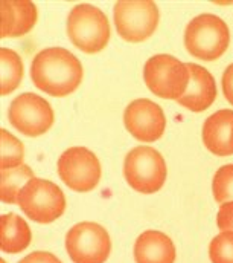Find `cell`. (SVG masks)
<instances>
[{
	"mask_svg": "<svg viewBox=\"0 0 233 263\" xmlns=\"http://www.w3.org/2000/svg\"><path fill=\"white\" fill-rule=\"evenodd\" d=\"M82 75L81 62L64 48H48L38 52L31 66L34 84L52 97L73 93L79 87Z\"/></svg>",
	"mask_w": 233,
	"mask_h": 263,
	"instance_id": "cell-1",
	"label": "cell"
},
{
	"mask_svg": "<svg viewBox=\"0 0 233 263\" xmlns=\"http://www.w3.org/2000/svg\"><path fill=\"white\" fill-rule=\"evenodd\" d=\"M230 31L226 22L214 14H201L189 22L184 31L187 52L200 60L214 62L229 48Z\"/></svg>",
	"mask_w": 233,
	"mask_h": 263,
	"instance_id": "cell-2",
	"label": "cell"
},
{
	"mask_svg": "<svg viewBox=\"0 0 233 263\" xmlns=\"http://www.w3.org/2000/svg\"><path fill=\"white\" fill-rule=\"evenodd\" d=\"M70 42L86 54L101 52L110 40V23L107 15L89 3L76 5L67 18Z\"/></svg>",
	"mask_w": 233,
	"mask_h": 263,
	"instance_id": "cell-3",
	"label": "cell"
},
{
	"mask_svg": "<svg viewBox=\"0 0 233 263\" xmlns=\"http://www.w3.org/2000/svg\"><path fill=\"white\" fill-rule=\"evenodd\" d=\"M166 162L153 147L139 145L133 148L123 162V176L128 185L139 193L159 192L166 181Z\"/></svg>",
	"mask_w": 233,
	"mask_h": 263,
	"instance_id": "cell-4",
	"label": "cell"
},
{
	"mask_svg": "<svg viewBox=\"0 0 233 263\" xmlns=\"http://www.w3.org/2000/svg\"><path fill=\"white\" fill-rule=\"evenodd\" d=\"M189 67L178 59L168 54H159L151 57L143 67V80L148 89L163 98L178 100L189 84Z\"/></svg>",
	"mask_w": 233,
	"mask_h": 263,
	"instance_id": "cell-5",
	"label": "cell"
},
{
	"mask_svg": "<svg viewBox=\"0 0 233 263\" xmlns=\"http://www.w3.org/2000/svg\"><path fill=\"white\" fill-rule=\"evenodd\" d=\"M17 203L22 211L37 223H51L66 210V197L57 184L34 178L20 192Z\"/></svg>",
	"mask_w": 233,
	"mask_h": 263,
	"instance_id": "cell-6",
	"label": "cell"
},
{
	"mask_svg": "<svg viewBox=\"0 0 233 263\" xmlns=\"http://www.w3.org/2000/svg\"><path fill=\"white\" fill-rule=\"evenodd\" d=\"M159 17V8L151 0H120L115 5L117 32L131 43L150 39L157 29Z\"/></svg>",
	"mask_w": 233,
	"mask_h": 263,
	"instance_id": "cell-7",
	"label": "cell"
},
{
	"mask_svg": "<svg viewBox=\"0 0 233 263\" xmlns=\"http://www.w3.org/2000/svg\"><path fill=\"white\" fill-rule=\"evenodd\" d=\"M66 250L73 263H105L112 251V240L99 223L81 222L67 231Z\"/></svg>",
	"mask_w": 233,
	"mask_h": 263,
	"instance_id": "cell-8",
	"label": "cell"
},
{
	"mask_svg": "<svg viewBox=\"0 0 233 263\" xmlns=\"http://www.w3.org/2000/svg\"><path fill=\"white\" fill-rule=\"evenodd\" d=\"M61 181L73 192H92L101 179V164L93 152L86 147H70L58 159Z\"/></svg>",
	"mask_w": 233,
	"mask_h": 263,
	"instance_id": "cell-9",
	"label": "cell"
},
{
	"mask_svg": "<svg viewBox=\"0 0 233 263\" xmlns=\"http://www.w3.org/2000/svg\"><path fill=\"white\" fill-rule=\"evenodd\" d=\"M8 120L14 129L26 136H40L54 124V110L51 104L37 93L18 95L8 109Z\"/></svg>",
	"mask_w": 233,
	"mask_h": 263,
	"instance_id": "cell-10",
	"label": "cell"
},
{
	"mask_svg": "<svg viewBox=\"0 0 233 263\" xmlns=\"http://www.w3.org/2000/svg\"><path fill=\"white\" fill-rule=\"evenodd\" d=\"M123 123L126 130L142 142L157 141L166 127V118L162 107L146 98L134 100L126 106Z\"/></svg>",
	"mask_w": 233,
	"mask_h": 263,
	"instance_id": "cell-11",
	"label": "cell"
},
{
	"mask_svg": "<svg viewBox=\"0 0 233 263\" xmlns=\"http://www.w3.org/2000/svg\"><path fill=\"white\" fill-rule=\"evenodd\" d=\"M189 67V84L183 97L177 100V103L187 110L203 112L209 109L217 98V84L212 73L203 66L187 63Z\"/></svg>",
	"mask_w": 233,
	"mask_h": 263,
	"instance_id": "cell-12",
	"label": "cell"
},
{
	"mask_svg": "<svg viewBox=\"0 0 233 263\" xmlns=\"http://www.w3.org/2000/svg\"><path fill=\"white\" fill-rule=\"evenodd\" d=\"M37 8L29 0L0 2V37L26 35L37 23Z\"/></svg>",
	"mask_w": 233,
	"mask_h": 263,
	"instance_id": "cell-13",
	"label": "cell"
},
{
	"mask_svg": "<svg viewBox=\"0 0 233 263\" xmlns=\"http://www.w3.org/2000/svg\"><path fill=\"white\" fill-rule=\"evenodd\" d=\"M203 142L217 156L233 155V110H218L204 121Z\"/></svg>",
	"mask_w": 233,
	"mask_h": 263,
	"instance_id": "cell-14",
	"label": "cell"
},
{
	"mask_svg": "<svg viewBox=\"0 0 233 263\" xmlns=\"http://www.w3.org/2000/svg\"><path fill=\"white\" fill-rule=\"evenodd\" d=\"M134 260L136 263H174V242L162 231L148 230L134 243Z\"/></svg>",
	"mask_w": 233,
	"mask_h": 263,
	"instance_id": "cell-15",
	"label": "cell"
},
{
	"mask_svg": "<svg viewBox=\"0 0 233 263\" xmlns=\"http://www.w3.org/2000/svg\"><path fill=\"white\" fill-rule=\"evenodd\" d=\"M32 234L28 223L17 214H2L0 217V250L8 254L25 251L31 243Z\"/></svg>",
	"mask_w": 233,
	"mask_h": 263,
	"instance_id": "cell-16",
	"label": "cell"
},
{
	"mask_svg": "<svg viewBox=\"0 0 233 263\" xmlns=\"http://www.w3.org/2000/svg\"><path fill=\"white\" fill-rule=\"evenodd\" d=\"M31 179H34V173L25 164L17 168L2 170V175H0V199H2V202L17 203L20 192Z\"/></svg>",
	"mask_w": 233,
	"mask_h": 263,
	"instance_id": "cell-17",
	"label": "cell"
},
{
	"mask_svg": "<svg viewBox=\"0 0 233 263\" xmlns=\"http://www.w3.org/2000/svg\"><path fill=\"white\" fill-rule=\"evenodd\" d=\"M0 67H2L0 95L5 97V95L12 93L18 87L23 78V63L17 52L2 48L0 49Z\"/></svg>",
	"mask_w": 233,
	"mask_h": 263,
	"instance_id": "cell-18",
	"label": "cell"
},
{
	"mask_svg": "<svg viewBox=\"0 0 233 263\" xmlns=\"http://www.w3.org/2000/svg\"><path fill=\"white\" fill-rule=\"evenodd\" d=\"M25 147L8 130L0 129V168L9 170L23 165Z\"/></svg>",
	"mask_w": 233,
	"mask_h": 263,
	"instance_id": "cell-19",
	"label": "cell"
},
{
	"mask_svg": "<svg viewBox=\"0 0 233 263\" xmlns=\"http://www.w3.org/2000/svg\"><path fill=\"white\" fill-rule=\"evenodd\" d=\"M214 197L218 203H226L233 200V164L220 167L214 176L212 182Z\"/></svg>",
	"mask_w": 233,
	"mask_h": 263,
	"instance_id": "cell-20",
	"label": "cell"
},
{
	"mask_svg": "<svg viewBox=\"0 0 233 263\" xmlns=\"http://www.w3.org/2000/svg\"><path fill=\"white\" fill-rule=\"evenodd\" d=\"M209 256L212 263H233V231H224L212 239Z\"/></svg>",
	"mask_w": 233,
	"mask_h": 263,
	"instance_id": "cell-21",
	"label": "cell"
},
{
	"mask_svg": "<svg viewBox=\"0 0 233 263\" xmlns=\"http://www.w3.org/2000/svg\"><path fill=\"white\" fill-rule=\"evenodd\" d=\"M217 225L221 233L224 231H233V200L221 203L217 216Z\"/></svg>",
	"mask_w": 233,
	"mask_h": 263,
	"instance_id": "cell-22",
	"label": "cell"
},
{
	"mask_svg": "<svg viewBox=\"0 0 233 263\" xmlns=\"http://www.w3.org/2000/svg\"><path fill=\"white\" fill-rule=\"evenodd\" d=\"M18 263H61V260L51 253L35 251V253L26 256L25 259H22Z\"/></svg>",
	"mask_w": 233,
	"mask_h": 263,
	"instance_id": "cell-23",
	"label": "cell"
},
{
	"mask_svg": "<svg viewBox=\"0 0 233 263\" xmlns=\"http://www.w3.org/2000/svg\"><path fill=\"white\" fill-rule=\"evenodd\" d=\"M223 92L226 100L233 106V65H230L223 73Z\"/></svg>",
	"mask_w": 233,
	"mask_h": 263,
	"instance_id": "cell-24",
	"label": "cell"
}]
</instances>
